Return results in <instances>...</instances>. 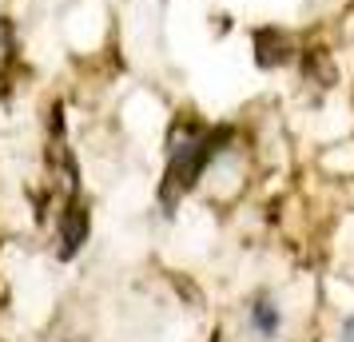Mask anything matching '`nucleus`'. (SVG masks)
Here are the masks:
<instances>
[{
  "label": "nucleus",
  "mask_w": 354,
  "mask_h": 342,
  "mask_svg": "<svg viewBox=\"0 0 354 342\" xmlns=\"http://www.w3.org/2000/svg\"><path fill=\"white\" fill-rule=\"evenodd\" d=\"M279 326H283L279 307H274L271 298H255V303H251V330H255L259 339H274Z\"/></svg>",
  "instance_id": "f257e3e1"
},
{
  "label": "nucleus",
  "mask_w": 354,
  "mask_h": 342,
  "mask_svg": "<svg viewBox=\"0 0 354 342\" xmlns=\"http://www.w3.org/2000/svg\"><path fill=\"white\" fill-rule=\"evenodd\" d=\"M342 342H354V314L342 319Z\"/></svg>",
  "instance_id": "f03ea898"
}]
</instances>
